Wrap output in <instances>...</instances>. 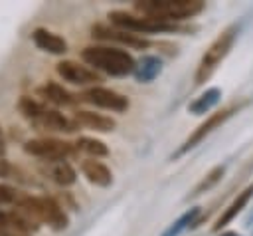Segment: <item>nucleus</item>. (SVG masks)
Listing matches in <instances>:
<instances>
[{
    "mask_svg": "<svg viewBox=\"0 0 253 236\" xmlns=\"http://www.w3.org/2000/svg\"><path fill=\"white\" fill-rule=\"evenodd\" d=\"M32 125L38 131H51V133H71L77 129L75 121H71L63 113H59L57 109H47L36 121H32Z\"/></svg>",
    "mask_w": 253,
    "mask_h": 236,
    "instance_id": "obj_11",
    "label": "nucleus"
},
{
    "mask_svg": "<svg viewBox=\"0 0 253 236\" xmlns=\"http://www.w3.org/2000/svg\"><path fill=\"white\" fill-rule=\"evenodd\" d=\"M79 99L95 105V107H101V109H109V111H115V113H123L128 109L130 101L126 95L115 91V89H109V87H101V85H93L89 89H85Z\"/></svg>",
    "mask_w": 253,
    "mask_h": 236,
    "instance_id": "obj_7",
    "label": "nucleus"
},
{
    "mask_svg": "<svg viewBox=\"0 0 253 236\" xmlns=\"http://www.w3.org/2000/svg\"><path fill=\"white\" fill-rule=\"evenodd\" d=\"M0 139H2V127H0Z\"/></svg>",
    "mask_w": 253,
    "mask_h": 236,
    "instance_id": "obj_29",
    "label": "nucleus"
},
{
    "mask_svg": "<svg viewBox=\"0 0 253 236\" xmlns=\"http://www.w3.org/2000/svg\"><path fill=\"white\" fill-rule=\"evenodd\" d=\"M109 20L115 28L138 34V36H146V34H168V32H178V24H166V22H158L140 14H132V12H125V10H113L109 12Z\"/></svg>",
    "mask_w": 253,
    "mask_h": 236,
    "instance_id": "obj_5",
    "label": "nucleus"
},
{
    "mask_svg": "<svg viewBox=\"0 0 253 236\" xmlns=\"http://www.w3.org/2000/svg\"><path fill=\"white\" fill-rule=\"evenodd\" d=\"M36 93H38V97L43 99V103H51V105H57V107H71L79 101L77 95L69 93L65 87H61L55 81H45L43 85L38 87Z\"/></svg>",
    "mask_w": 253,
    "mask_h": 236,
    "instance_id": "obj_14",
    "label": "nucleus"
},
{
    "mask_svg": "<svg viewBox=\"0 0 253 236\" xmlns=\"http://www.w3.org/2000/svg\"><path fill=\"white\" fill-rule=\"evenodd\" d=\"M16 208L30 216L38 224H47L53 230H65L69 226V218L63 208L47 196H18Z\"/></svg>",
    "mask_w": 253,
    "mask_h": 236,
    "instance_id": "obj_3",
    "label": "nucleus"
},
{
    "mask_svg": "<svg viewBox=\"0 0 253 236\" xmlns=\"http://www.w3.org/2000/svg\"><path fill=\"white\" fill-rule=\"evenodd\" d=\"M24 151L32 157L43 159V161H67L69 157H75L77 149L75 145L51 137L43 139H30L24 143Z\"/></svg>",
    "mask_w": 253,
    "mask_h": 236,
    "instance_id": "obj_6",
    "label": "nucleus"
},
{
    "mask_svg": "<svg viewBox=\"0 0 253 236\" xmlns=\"http://www.w3.org/2000/svg\"><path fill=\"white\" fill-rule=\"evenodd\" d=\"M200 214H202V208L200 206H192V208H188L182 216H178L164 232H162V236H180L184 230H188V228H196L198 226V218H200Z\"/></svg>",
    "mask_w": 253,
    "mask_h": 236,
    "instance_id": "obj_19",
    "label": "nucleus"
},
{
    "mask_svg": "<svg viewBox=\"0 0 253 236\" xmlns=\"http://www.w3.org/2000/svg\"><path fill=\"white\" fill-rule=\"evenodd\" d=\"M0 236H28V234L14 228L8 212H0Z\"/></svg>",
    "mask_w": 253,
    "mask_h": 236,
    "instance_id": "obj_24",
    "label": "nucleus"
},
{
    "mask_svg": "<svg viewBox=\"0 0 253 236\" xmlns=\"http://www.w3.org/2000/svg\"><path fill=\"white\" fill-rule=\"evenodd\" d=\"M223 175H225V167L223 165H217V167H213L196 186H194V190L190 192V198H196V196H200V194H204V192H208V190H211L221 178H223Z\"/></svg>",
    "mask_w": 253,
    "mask_h": 236,
    "instance_id": "obj_22",
    "label": "nucleus"
},
{
    "mask_svg": "<svg viewBox=\"0 0 253 236\" xmlns=\"http://www.w3.org/2000/svg\"><path fill=\"white\" fill-rule=\"evenodd\" d=\"M81 58L95 71H103L115 77L130 75L136 67V59L126 50L115 46H87L83 48Z\"/></svg>",
    "mask_w": 253,
    "mask_h": 236,
    "instance_id": "obj_1",
    "label": "nucleus"
},
{
    "mask_svg": "<svg viewBox=\"0 0 253 236\" xmlns=\"http://www.w3.org/2000/svg\"><path fill=\"white\" fill-rule=\"evenodd\" d=\"M73 121L77 127H85V129H91L97 133H109L117 127V121L113 117H107L103 113H95L89 109H77L73 113Z\"/></svg>",
    "mask_w": 253,
    "mask_h": 236,
    "instance_id": "obj_13",
    "label": "nucleus"
},
{
    "mask_svg": "<svg viewBox=\"0 0 253 236\" xmlns=\"http://www.w3.org/2000/svg\"><path fill=\"white\" fill-rule=\"evenodd\" d=\"M235 109H239V107H235V105H231V107H225V109H221V111H215V113H211L204 123H200L194 131H192V135L184 141V145L178 149V153H176V157H180V155H184L186 151H190V149H194L196 145H200L211 131H215L219 125H223L233 113H235Z\"/></svg>",
    "mask_w": 253,
    "mask_h": 236,
    "instance_id": "obj_10",
    "label": "nucleus"
},
{
    "mask_svg": "<svg viewBox=\"0 0 253 236\" xmlns=\"http://www.w3.org/2000/svg\"><path fill=\"white\" fill-rule=\"evenodd\" d=\"M18 109H20V113H22L26 119L36 121L42 113L47 111V105H45L43 101H38V99H34V97L24 95V97H20V101H18Z\"/></svg>",
    "mask_w": 253,
    "mask_h": 236,
    "instance_id": "obj_23",
    "label": "nucleus"
},
{
    "mask_svg": "<svg viewBox=\"0 0 253 236\" xmlns=\"http://www.w3.org/2000/svg\"><path fill=\"white\" fill-rule=\"evenodd\" d=\"M251 196H253V182H251L249 186H245V188H243V190H241V192L231 200V204L221 212V216H219V218H217V222L213 224V230H215V232H219L221 228H225V226H227V224H229V222H231V220H233V218H235V216H237V214L247 206V202L251 200Z\"/></svg>",
    "mask_w": 253,
    "mask_h": 236,
    "instance_id": "obj_17",
    "label": "nucleus"
},
{
    "mask_svg": "<svg viewBox=\"0 0 253 236\" xmlns=\"http://www.w3.org/2000/svg\"><path fill=\"white\" fill-rule=\"evenodd\" d=\"M18 190L14 186H8V184H0V204H10V202H16L18 200Z\"/></svg>",
    "mask_w": 253,
    "mask_h": 236,
    "instance_id": "obj_25",
    "label": "nucleus"
},
{
    "mask_svg": "<svg viewBox=\"0 0 253 236\" xmlns=\"http://www.w3.org/2000/svg\"><path fill=\"white\" fill-rule=\"evenodd\" d=\"M235 36H237V26H227L223 32H219L215 36V40L208 46V50L204 52L198 67H196V75H194V83L196 85H202L206 83L213 71L217 69V65L225 59V56L229 54L233 42H235Z\"/></svg>",
    "mask_w": 253,
    "mask_h": 236,
    "instance_id": "obj_4",
    "label": "nucleus"
},
{
    "mask_svg": "<svg viewBox=\"0 0 253 236\" xmlns=\"http://www.w3.org/2000/svg\"><path fill=\"white\" fill-rule=\"evenodd\" d=\"M57 75L73 85H97L101 81V73L95 71L93 67H89L87 63H79L75 59H63L55 65Z\"/></svg>",
    "mask_w": 253,
    "mask_h": 236,
    "instance_id": "obj_9",
    "label": "nucleus"
},
{
    "mask_svg": "<svg viewBox=\"0 0 253 236\" xmlns=\"http://www.w3.org/2000/svg\"><path fill=\"white\" fill-rule=\"evenodd\" d=\"M4 155V143H2V139H0V157Z\"/></svg>",
    "mask_w": 253,
    "mask_h": 236,
    "instance_id": "obj_28",
    "label": "nucleus"
},
{
    "mask_svg": "<svg viewBox=\"0 0 253 236\" xmlns=\"http://www.w3.org/2000/svg\"><path fill=\"white\" fill-rule=\"evenodd\" d=\"M12 175H14V167L6 159H0V177L2 178H10Z\"/></svg>",
    "mask_w": 253,
    "mask_h": 236,
    "instance_id": "obj_26",
    "label": "nucleus"
},
{
    "mask_svg": "<svg viewBox=\"0 0 253 236\" xmlns=\"http://www.w3.org/2000/svg\"><path fill=\"white\" fill-rule=\"evenodd\" d=\"M91 36L95 40H105V42H117L125 48H130V50H146L150 46V40L146 36H138V34H132V32H126V30H121V28H111L107 24H95L91 28Z\"/></svg>",
    "mask_w": 253,
    "mask_h": 236,
    "instance_id": "obj_8",
    "label": "nucleus"
},
{
    "mask_svg": "<svg viewBox=\"0 0 253 236\" xmlns=\"http://www.w3.org/2000/svg\"><path fill=\"white\" fill-rule=\"evenodd\" d=\"M206 8L204 0H142L134 2V10L140 16L166 22V24H176L188 18L198 16Z\"/></svg>",
    "mask_w": 253,
    "mask_h": 236,
    "instance_id": "obj_2",
    "label": "nucleus"
},
{
    "mask_svg": "<svg viewBox=\"0 0 253 236\" xmlns=\"http://www.w3.org/2000/svg\"><path fill=\"white\" fill-rule=\"evenodd\" d=\"M221 236H239V234H237V232H223Z\"/></svg>",
    "mask_w": 253,
    "mask_h": 236,
    "instance_id": "obj_27",
    "label": "nucleus"
},
{
    "mask_svg": "<svg viewBox=\"0 0 253 236\" xmlns=\"http://www.w3.org/2000/svg\"><path fill=\"white\" fill-rule=\"evenodd\" d=\"M32 42L36 44L38 50L53 54V56H61L67 52V42L61 36H57L55 32H49L45 28H36L32 32Z\"/></svg>",
    "mask_w": 253,
    "mask_h": 236,
    "instance_id": "obj_15",
    "label": "nucleus"
},
{
    "mask_svg": "<svg viewBox=\"0 0 253 236\" xmlns=\"http://www.w3.org/2000/svg\"><path fill=\"white\" fill-rule=\"evenodd\" d=\"M81 173L95 186L107 188V186L113 184V173H111V169L107 165H103L101 161H97V159H85L81 163Z\"/></svg>",
    "mask_w": 253,
    "mask_h": 236,
    "instance_id": "obj_16",
    "label": "nucleus"
},
{
    "mask_svg": "<svg viewBox=\"0 0 253 236\" xmlns=\"http://www.w3.org/2000/svg\"><path fill=\"white\" fill-rule=\"evenodd\" d=\"M75 149L89 155L91 159H97V157H107L109 155V149L103 141L95 139V137H79L75 141Z\"/></svg>",
    "mask_w": 253,
    "mask_h": 236,
    "instance_id": "obj_21",
    "label": "nucleus"
},
{
    "mask_svg": "<svg viewBox=\"0 0 253 236\" xmlns=\"http://www.w3.org/2000/svg\"><path fill=\"white\" fill-rule=\"evenodd\" d=\"M160 71H162V59L158 56H142L136 61L132 75L138 83H150L160 75Z\"/></svg>",
    "mask_w": 253,
    "mask_h": 236,
    "instance_id": "obj_18",
    "label": "nucleus"
},
{
    "mask_svg": "<svg viewBox=\"0 0 253 236\" xmlns=\"http://www.w3.org/2000/svg\"><path fill=\"white\" fill-rule=\"evenodd\" d=\"M40 173L59 186H71L77 180V173L67 161H43Z\"/></svg>",
    "mask_w": 253,
    "mask_h": 236,
    "instance_id": "obj_12",
    "label": "nucleus"
},
{
    "mask_svg": "<svg viewBox=\"0 0 253 236\" xmlns=\"http://www.w3.org/2000/svg\"><path fill=\"white\" fill-rule=\"evenodd\" d=\"M219 99H221V89L219 87H210L202 95H198L192 103H188V111L192 115H204L211 107H215L219 103Z\"/></svg>",
    "mask_w": 253,
    "mask_h": 236,
    "instance_id": "obj_20",
    "label": "nucleus"
}]
</instances>
